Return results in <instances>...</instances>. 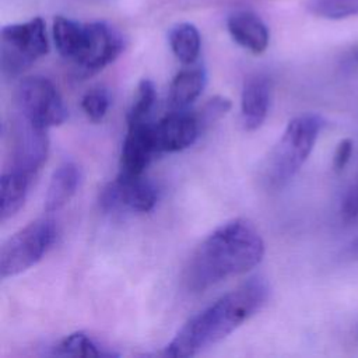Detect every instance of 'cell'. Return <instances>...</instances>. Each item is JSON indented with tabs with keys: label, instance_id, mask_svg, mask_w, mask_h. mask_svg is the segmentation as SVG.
Wrapping results in <instances>:
<instances>
[{
	"label": "cell",
	"instance_id": "5bb4252c",
	"mask_svg": "<svg viewBox=\"0 0 358 358\" xmlns=\"http://www.w3.org/2000/svg\"><path fill=\"white\" fill-rule=\"evenodd\" d=\"M80 183V169L74 162H63L52 173L45 196V210L55 213L64 207L76 194Z\"/></svg>",
	"mask_w": 358,
	"mask_h": 358
},
{
	"label": "cell",
	"instance_id": "cb8c5ba5",
	"mask_svg": "<svg viewBox=\"0 0 358 358\" xmlns=\"http://www.w3.org/2000/svg\"><path fill=\"white\" fill-rule=\"evenodd\" d=\"M352 154V141L350 138L341 140L334 151L333 157V166L336 171H343L344 166L348 164Z\"/></svg>",
	"mask_w": 358,
	"mask_h": 358
},
{
	"label": "cell",
	"instance_id": "2e32d148",
	"mask_svg": "<svg viewBox=\"0 0 358 358\" xmlns=\"http://www.w3.org/2000/svg\"><path fill=\"white\" fill-rule=\"evenodd\" d=\"M206 71L201 67H190L179 71L171 85L168 103L172 110H185L193 103L206 87Z\"/></svg>",
	"mask_w": 358,
	"mask_h": 358
},
{
	"label": "cell",
	"instance_id": "ac0fdd59",
	"mask_svg": "<svg viewBox=\"0 0 358 358\" xmlns=\"http://www.w3.org/2000/svg\"><path fill=\"white\" fill-rule=\"evenodd\" d=\"M55 355L63 357H110V351H103L90 336L77 331L62 338L53 348Z\"/></svg>",
	"mask_w": 358,
	"mask_h": 358
},
{
	"label": "cell",
	"instance_id": "4fadbf2b",
	"mask_svg": "<svg viewBox=\"0 0 358 358\" xmlns=\"http://www.w3.org/2000/svg\"><path fill=\"white\" fill-rule=\"evenodd\" d=\"M227 28L231 38L253 55L263 53L270 42V32L263 20L249 10H238L229 14Z\"/></svg>",
	"mask_w": 358,
	"mask_h": 358
},
{
	"label": "cell",
	"instance_id": "d6986e66",
	"mask_svg": "<svg viewBox=\"0 0 358 358\" xmlns=\"http://www.w3.org/2000/svg\"><path fill=\"white\" fill-rule=\"evenodd\" d=\"M310 14L324 20H344L358 15V0H308Z\"/></svg>",
	"mask_w": 358,
	"mask_h": 358
},
{
	"label": "cell",
	"instance_id": "9c48e42d",
	"mask_svg": "<svg viewBox=\"0 0 358 358\" xmlns=\"http://www.w3.org/2000/svg\"><path fill=\"white\" fill-rule=\"evenodd\" d=\"M46 155V130L36 127L18 115L11 131V168L35 175L45 162Z\"/></svg>",
	"mask_w": 358,
	"mask_h": 358
},
{
	"label": "cell",
	"instance_id": "ffe728a7",
	"mask_svg": "<svg viewBox=\"0 0 358 358\" xmlns=\"http://www.w3.org/2000/svg\"><path fill=\"white\" fill-rule=\"evenodd\" d=\"M157 102V90L151 80H141L137 87V94L127 113V123L147 122Z\"/></svg>",
	"mask_w": 358,
	"mask_h": 358
},
{
	"label": "cell",
	"instance_id": "7402d4cb",
	"mask_svg": "<svg viewBox=\"0 0 358 358\" xmlns=\"http://www.w3.org/2000/svg\"><path fill=\"white\" fill-rule=\"evenodd\" d=\"M231 109V101L224 96H214L208 99L196 113L201 131L207 130L214 122L221 119Z\"/></svg>",
	"mask_w": 358,
	"mask_h": 358
},
{
	"label": "cell",
	"instance_id": "30bf717a",
	"mask_svg": "<svg viewBox=\"0 0 358 358\" xmlns=\"http://www.w3.org/2000/svg\"><path fill=\"white\" fill-rule=\"evenodd\" d=\"M154 137V124L147 122L127 123V134L120 152V175L140 176L152 158L158 155Z\"/></svg>",
	"mask_w": 358,
	"mask_h": 358
},
{
	"label": "cell",
	"instance_id": "277c9868",
	"mask_svg": "<svg viewBox=\"0 0 358 358\" xmlns=\"http://www.w3.org/2000/svg\"><path fill=\"white\" fill-rule=\"evenodd\" d=\"M49 52L45 21L34 17L3 27L0 34V66L6 77H17Z\"/></svg>",
	"mask_w": 358,
	"mask_h": 358
},
{
	"label": "cell",
	"instance_id": "ba28073f",
	"mask_svg": "<svg viewBox=\"0 0 358 358\" xmlns=\"http://www.w3.org/2000/svg\"><path fill=\"white\" fill-rule=\"evenodd\" d=\"M158 199V190L152 182L140 176L117 175L106 185L101 193V206L106 211L120 208L136 213H147L154 208Z\"/></svg>",
	"mask_w": 358,
	"mask_h": 358
},
{
	"label": "cell",
	"instance_id": "7c38bea8",
	"mask_svg": "<svg viewBox=\"0 0 358 358\" xmlns=\"http://www.w3.org/2000/svg\"><path fill=\"white\" fill-rule=\"evenodd\" d=\"M271 84L263 74H255L246 78L241 95V119L242 126L248 131L259 129L270 108Z\"/></svg>",
	"mask_w": 358,
	"mask_h": 358
},
{
	"label": "cell",
	"instance_id": "44dd1931",
	"mask_svg": "<svg viewBox=\"0 0 358 358\" xmlns=\"http://www.w3.org/2000/svg\"><path fill=\"white\" fill-rule=\"evenodd\" d=\"M109 103H110L109 91L103 87H94L88 90L81 99L83 110L85 112L88 119L94 123H98L105 117L109 109Z\"/></svg>",
	"mask_w": 358,
	"mask_h": 358
},
{
	"label": "cell",
	"instance_id": "8fae6325",
	"mask_svg": "<svg viewBox=\"0 0 358 358\" xmlns=\"http://www.w3.org/2000/svg\"><path fill=\"white\" fill-rule=\"evenodd\" d=\"M194 112L172 110L154 124V137L158 152H178L190 147L201 134Z\"/></svg>",
	"mask_w": 358,
	"mask_h": 358
},
{
	"label": "cell",
	"instance_id": "7a4b0ae2",
	"mask_svg": "<svg viewBox=\"0 0 358 358\" xmlns=\"http://www.w3.org/2000/svg\"><path fill=\"white\" fill-rule=\"evenodd\" d=\"M262 278H250L192 316L165 348V355L193 357L220 343L257 313L268 298Z\"/></svg>",
	"mask_w": 358,
	"mask_h": 358
},
{
	"label": "cell",
	"instance_id": "5b68a950",
	"mask_svg": "<svg viewBox=\"0 0 358 358\" xmlns=\"http://www.w3.org/2000/svg\"><path fill=\"white\" fill-rule=\"evenodd\" d=\"M56 234V224L52 218H38L17 231L1 246V277L18 275L41 262L52 248Z\"/></svg>",
	"mask_w": 358,
	"mask_h": 358
},
{
	"label": "cell",
	"instance_id": "3957f363",
	"mask_svg": "<svg viewBox=\"0 0 358 358\" xmlns=\"http://www.w3.org/2000/svg\"><path fill=\"white\" fill-rule=\"evenodd\" d=\"M324 126L322 116L303 113L294 117L273 147L262 169V179L270 189L285 186L312 152Z\"/></svg>",
	"mask_w": 358,
	"mask_h": 358
},
{
	"label": "cell",
	"instance_id": "603a6c76",
	"mask_svg": "<svg viewBox=\"0 0 358 358\" xmlns=\"http://www.w3.org/2000/svg\"><path fill=\"white\" fill-rule=\"evenodd\" d=\"M341 217L345 222L358 218V178L350 185L341 204Z\"/></svg>",
	"mask_w": 358,
	"mask_h": 358
},
{
	"label": "cell",
	"instance_id": "e0dca14e",
	"mask_svg": "<svg viewBox=\"0 0 358 358\" xmlns=\"http://www.w3.org/2000/svg\"><path fill=\"white\" fill-rule=\"evenodd\" d=\"M169 46L176 59L183 64H193L201 49V36L199 29L190 22L173 25L168 34Z\"/></svg>",
	"mask_w": 358,
	"mask_h": 358
},
{
	"label": "cell",
	"instance_id": "52a82bcc",
	"mask_svg": "<svg viewBox=\"0 0 358 358\" xmlns=\"http://www.w3.org/2000/svg\"><path fill=\"white\" fill-rule=\"evenodd\" d=\"M123 38L106 22H83L77 50L71 62L80 74L91 76L115 62L123 52Z\"/></svg>",
	"mask_w": 358,
	"mask_h": 358
},
{
	"label": "cell",
	"instance_id": "d4e9b609",
	"mask_svg": "<svg viewBox=\"0 0 358 358\" xmlns=\"http://www.w3.org/2000/svg\"><path fill=\"white\" fill-rule=\"evenodd\" d=\"M350 256L352 259L358 260V236L352 241V243L350 245Z\"/></svg>",
	"mask_w": 358,
	"mask_h": 358
},
{
	"label": "cell",
	"instance_id": "6da1fadb",
	"mask_svg": "<svg viewBox=\"0 0 358 358\" xmlns=\"http://www.w3.org/2000/svg\"><path fill=\"white\" fill-rule=\"evenodd\" d=\"M264 256V242L252 222L231 220L213 231L190 255L182 281L189 292H204L210 287L248 273Z\"/></svg>",
	"mask_w": 358,
	"mask_h": 358
},
{
	"label": "cell",
	"instance_id": "9a60e30c",
	"mask_svg": "<svg viewBox=\"0 0 358 358\" xmlns=\"http://www.w3.org/2000/svg\"><path fill=\"white\" fill-rule=\"evenodd\" d=\"M32 173L10 168L0 179V215L1 222L11 218L24 206Z\"/></svg>",
	"mask_w": 358,
	"mask_h": 358
},
{
	"label": "cell",
	"instance_id": "8992f818",
	"mask_svg": "<svg viewBox=\"0 0 358 358\" xmlns=\"http://www.w3.org/2000/svg\"><path fill=\"white\" fill-rule=\"evenodd\" d=\"M18 115L36 127L48 130L66 122L69 110L55 87L42 76L25 77L20 81L15 92Z\"/></svg>",
	"mask_w": 358,
	"mask_h": 358
}]
</instances>
